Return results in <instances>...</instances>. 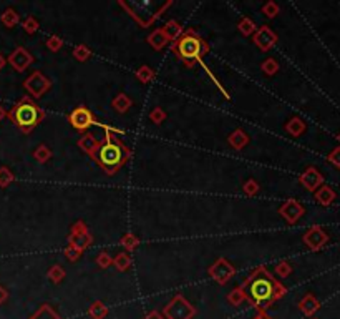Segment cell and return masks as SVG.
Returning <instances> with one entry per match:
<instances>
[{
    "mask_svg": "<svg viewBox=\"0 0 340 319\" xmlns=\"http://www.w3.org/2000/svg\"><path fill=\"white\" fill-rule=\"evenodd\" d=\"M246 293V300L257 309L269 308L270 302L277 301L286 294V288L272 276L267 268L257 266L252 273L244 280L241 286Z\"/></svg>",
    "mask_w": 340,
    "mask_h": 319,
    "instance_id": "cell-1",
    "label": "cell"
},
{
    "mask_svg": "<svg viewBox=\"0 0 340 319\" xmlns=\"http://www.w3.org/2000/svg\"><path fill=\"white\" fill-rule=\"evenodd\" d=\"M100 128L105 130V140L98 141V147L91 155V158L107 175H115L129 160L131 150L120 138L113 135V133H121V130H116L115 127L105 123H100Z\"/></svg>",
    "mask_w": 340,
    "mask_h": 319,
    "instance_id": "cell-2",
    "label": "cell"
},
{
    "mask_svg": "<svg viewBox=\"0 0 340 319\" xmlns=\"http://www.w3.org/2000/svg\"><path fill=\"white\" fill-rule=\"evenodd\" d=\"M171 52L186 67L193 68L196 63H201L202 58L209 54V43L199 34H196V30L188 28L179 38L171 43Z\"/></svg>",
    "mask_w": 340,
    "mask_h": 319,
    "instance_id": "cell-3",
    "label": "cell"
},
{
    "mask_svg": "<svg viewBox=\"0 0 340 319\" xmlns=\"http://www.w3.org/2000/svg\"><path fill=\"white\" fill-rule=\"evenodd\" d=\"M7 116H9L10 122L14 123L20 131L30 133L34 128H37L38 125L45 120V112L34 102V98L23 96V98H20L18 102L10 108Z\"/></svg>",
    "mask_w": 340,
    "mask_h": 319,
    "instance_id": "cell-4",
    "label": "cell"
},
{
    "mask_svg": "<svg viewBox=\"0 0 340 319\" xmlns=\"http://www.w3.org/2000/svg\"><path fill=\"white\" fill-rule=\"evenodd\" d=\"M120 7H123L126 10L128 15H131L133 19L138 22L141 27H151L161 15L164 14L169 7L173 5V0H166L163 3H155V2H125L120 0Z\"/></svg>",
    "mask_w": 340,
    "mask_h": 319,
    "instance_id": "cell-5",
    "label": "cell"
},
{
    "mask_svg": "<svg viewBox=\"0 0 340 319\" xmlns=\"http://www.w3.org/2000/svg\"><path fill=\"white\" fill-rule=\"evenodd\" d=\"M93 236L88 231V226L83 220H78L76 223L72 225L70 235H68V244L73 246L75 249H78L80 253H83L88 246L91 244Z\"/></svg>",
    "mask_w": 340,
    "mask_h": 319,
    "instance_id": "cell-6",
    "label": "cell"
},
{
    "mask_svg": "<svg viewBox=\"0 0 340 319\" xmlns=\"http://www.w3.org/2000/svg\"><path fill=\"white\" fill-rule=\"evenodd\" d=\"M68 122L72 127L78 131H87L91 127H100V122L96 120V116L93 115L91 110H88L87 107H76L73 112L68 115Z\"/></svg>",
    "mask_w": 340,
    "mask_h": 319,
    "instance_id": "cell-7",
    "label": "cell"
},
{
    "mask_svg": "<svg viewBox=\"0 0 340 319\" xmlns=\"http://www.w3.org/2000/svg\"><path fill=\"white\" fill-rule=\"evenodd\" d=\"M23 87H25V90L34 96V98H42V96L52 88V82H50V78H47V76L42 74V72L35 70L34 74H30L27 76V80L23 82Z\"/></svg>",
    "mask_w": 340,
    "mask_h": 319,
    "instance_id": "cell-8",
    "label": "cell"
},
{
    "mask_svg": "<svg viewBox=\"0 0 340 319\" xmlns=\"http://www.w3.org/2000/svg\"><path fill=\"white\" fill-rule=\"evenodd\" d=\"M194 313H196V309L181 294L173 298V301L164 308V314L168 316V319H191Z\"/></svg>",
    "mask_w": 340,
    "mask_h": 319,
    "instance_id": "cell-9",
    "label": "cell"
},
{
    "mask_svg": "<svg viewBox=\"0 0 340 319\" xmlns=\"http://www.w3.org/2000/svg\"><path fill=\"white\" fill-rule=\"evenodd\" d=\"M236 274V266L229 263L226 258H217L214 263L209 266V276L219 284H226L231 278Z\"/></svg>",
    "mask_w": 340,
    "mask_h": 319,
    "instance_id": "cell-10",
    "label": "cell"
},
{
    "mask_svg": "<svg viewBox=\"0 0 340 319\" xmlns=\"http://www.w3.org/2000/svg\"><path fill=\"white\" fill-rule=\"evenodd\" d=\"M252 40L262 52H269L270 48L276 45L277 34L269 25H262V27H257L256 34L252 35Z\"/></svg>",
    "mask_w": 340,
    "mask_h": 319,
    "instance_id": "cell-11",
    "label": "cell"
},
{
    "mask_svg": "<svg viewBox=\"0 0 340 319\" xmlns=\"http://www.w3.org/2000/svg\"><path fill=\"white\" fill-rule=\"evenodd\" d=\"M7 62H9L17 72H23L34 63V56H32V54L25 47H17L10 54L9 58H7Z\"/></svg>",
    "mask_w": 340,
    "mask_h": 319,
    "instance_id": "cell-12",
    "label": "cell"
},
{
    "mask_svg": "<svg viewBox=\"0 0 340 319\" xmlns=\"http://www.w3.org/2000/svg\"><path fill=\"white\" fill-rule=\"evenodd\" d=\"M279 215L284 218L287 223L294 225L295 221H297L299 218L304 215V208L301 206V205H299V201L287 200L286 203H282L281 208H279Z\"/></svg>",
    "mask_w": 340,
    "mask_h": 319,
    "instance_id": "cell-13",
    "label": "cell"
},
{
    "mask_svg": "<svg viewBox=\"0 0 340 319\" xmlns=\"http://www.w3.org/2000/svg\"><path fill=\"white\" fill-rule=\"evenodd\" d=\"M299 180H301V183H302L307 189L314 191V189L322 183V175H321V173H319L314 167H310V168H307L305 171L302 173L301 178H299Z\"/></svg>",
    "mask_w": 340,
    "mask_h": 319,
    "instance_id": "cell-14",
    "label": "cell"
},
{
    "mask_svg": "<svg viewBox=\"0 0 340 319\" xmlns=\"http://www.w3.org/2000/svg\"><path fill=\"white\" fill-rule=\"evenodd\" d=\"M304 241H305V244L310 246L312 249H319L327 241V236L323 235L321 228H310L309 231L304 235Z\"/></svg>",
    "mask_w": 340,
    "mask_h": 319,
    "instance_id": "cell-15",
    "label": "cell"
},
{
    "mask_svg": "<svg viewBox=\"0 0 340 319\" xmlns=\"http://www.w3.org/2000/svg\"><path fill=\"white\" fill-rule=\"evenodd\" d=\"M228 143L231 145V148L241 151L242 148H244L246 145L249 143V135L244 130H242V128H237V130H234L228 136Z\"/></svg>",
    "mask_w": 340,
    "mask_h": 319,
    "instance_id": "cell-16",
    "label": "cell"
},
{
    "mask_svg": "<svg viewBox=\"0 0 340 319\" xmlns=\"http://www.w3.org/2000/svg\"><path fill=\"white\" fill-rule=\"evenodd\" d=\"M168 42L169 40L164 35L163 28H156V30H153L151 34L148 35V43L155 48V50H163Z\"/></svg>",
    "mask_w": 340,
    "mask_h": 319,
    "instance_id": "cell-17",
    "label": "cell"
},
{
    "mask_svg": "<svg viewBox=\"0 0 340 319\" xmlns=\"http://www.w3.org/2000/svg\"><path fill=\"white\" fill-rule=\"evenodd\" d=\"M163 28V32H164V35L168 37V40H178L183 35V25H181L178 20H169V22H166L164 23V27H161Z\"/></svg>",
    "mask_w": 340,
    "mask_h": 319,
    "instance_id": "cell-18",
    "label": "cell"
},
{
    "mask_svg": "<svg viewBox=\"0 0 340 319\" xmlns=\"http://www.w3.org/2000/svg\"><path fill=\"white\" fill-rule=\"evenodd\" d=\"M111 107H113V110L118 113H126L129 108L133 107V100L129 98L126 94H118L113 98Z\"/></svg>",
    "mask_w": 340,
    "mask_h": 319,
    "instance_id": "cell-19",
    "label": "cell"
},
{
    "mask_svg": "<svg viewBox=\"0 0 340 319\" xmlns=\"http://www.w3.org/2000/svg\"><path fill=\"white\" fill-rule=\"evenodd\" d=\"M78 147L82 148V150L87 153V155H93L96 150V147H98V140L95 138V136L91 135V133H85V135L82 136V138L78 140Z\"/></svg>",
    "mask_w": 340,
    "mask_h": 319,
    "instance_id": "cell-20",
    "label": "cell"
},
{
    "mask_svg": "<svg viewBox=\"0 0 340 319\" xmlns=\"http://www.w3.org/2000/svg\"><path fill=\"white\" fill-rule=\"evenodd\" d=\"M133 261H131V256H129L128 253H118L115 258H113V264L116 268V271H128L129 268H131Z\"/></svg>",
    "mask_w": 340,
    "mask_h": 319,
    "instance_id": "cell-21",
    "label": "cell"
},
{
    "mask_svg": "<svg viewBox=\"0 0 340 319\" xmlns=\"http://www.w3.org/2000/svg\"><path fill=\"white\" fill-rule=\"evenodd\" d=\"M0 22H2L7 28H12L20 22V15L17 14V10L5 9V10H3V14L0 15Z\"/></svg>",
    "mask_w": 340,
    "mask_h": 319,
    "instance_id": "cell-22",
    "label": "cell"
},
{
    "mask_svg": "<svg viewBox=\"0 0 340 319\" xmlns=\"http://www.w3.org/2000/svg\"><path fill=\"white\" fill-rule=\"evenodd\" d=\"M237 28H239V32L244 37H249V35H254L256 34V30H257V25H256V22H254L252 19H249V17H242L239 20V23H237Z\"/></svg>",
    "mask_w": 340,
    "mask_h": 319,
    "instance_id": "cell-23",
    "label": "cell"
},
{
    "mask_svg": "<svg viewBox=\"0 0 340 319\" xmlns=\"http://www.w3.org/2000/svg\"><path fill=\"white\" fill-rule=\"evenodd\" d=\"M286 130L290 133L292 136H299V135H302L304 130H305V123L302 122L301 118H290L289 120V123L286 125Z\"/></svg>",
    "mask_w": 340,
    "mask_h": 319,
    "instance_id": "cell-24",
    "label": "cell"
},
{
    "mask_svg": "<svg viewBox=\"0 0 340 319\" xmlns=\"http://www.w3.org/2000/svg\"><path fill=\"white\" fill-rule=\"evenodd\" d=\"M120 243L125 249H126V251L131 253V251H135V249L138 248L140 240H138V236L133 235V233H126V235H123V238L120 240Z\"/></svg>",
    "mask_w": 340,
    "mask_h": 319,
    "instance_id": "cell-25",
    "label": "cell"
},
{
    "mask_svg": "<svg viewBox=\"0 0 340 319\" xmlns=\"http://www.w3.org/2000/svg\"><path fill=\"white\" fill-rule=\"evenodd\" d=\"M136 78L140 80L141 83H149L153 78H155V70H153L151 67H148V65H143V67H140L138 70H136Z\"/></svg>",
    "mask_w": 340,
    "mask_h": 319,
    "instance_id": "cell-26",
    "label": "cell"
},
{
    "mask_svg": "<svg viewBox=\"0 0 340 319\" xmlns=\"http://www.w3.org/2000/svg\"><path fill=\"white\" fill-rule=\"evenodd\" d=\"M34 158L37 160L38 163H47V161L52 158V150L47 145H38L37 150L34 151Z\"/></svg>",
    "mask_w": 340,
    "mask_h": 319,
    "instance_id": "cell-27",
    "label": "cell"
},
{
    "mask_svg": "<svg viewBox=\"0 0 340 319\" xmlns=\"http://www.w3.org/2000/svg\"><path fill=\"white\" fill-rule=\"evenodd\" d=\"M30 319H62V318H60L58 314L50 308V306L45 304V306H42V308H40Z\"/></svg>",
    "mask_w": 340,
    "mask_h": 319,
    "instance_id": "cell-28",
    "label": "cell"
},
{
    "mask_svg": "<svg viewBox=\"0 0 340 319\" xmlns=\"http://www.w3.org/2000/svg\"><path fill=\"white\" fill-rule=\"evenodd\" d=\"M261 70L269 76L276 75L279 72V62L276 58H266L264 62L261 63Z\"/></svg>",
    "mask_w": 340,
    "mask_h": 319,
    "instance_id": "cell-29",
    "label": "cell"
},
{
    "mask_svg": "<svg viewBox=\"0 0 340 319\" xmlns=\"http://www.w3.org/2000/svg\"><path fill=\"white\" fill-rule=\"evenodd\" d=\"M108 314V308L103 304V302L96 301L90 306V316L93 319H103Z\"/></svg>",
    "mask_w": 340,
    "mask_h": 319,
    "instance_id": "cell-30",
    "label": "cell"
},
{
    "mask_svg": "<svg viewBox=\"0 0 340 319\" xmlns=\"http://www.w3.org/2000/svg\"><path fill=\"white\" fill-rule=\"evenodd\" d=\"M65 269L62 268L60 264H54L50 269H48V280H52L55 282V284H58L60 281L65 280Z\"/></svg>",
    "mask_w": 340,
    "mask_h": 319,
    "instance_id": "cell-31",
    "label": "cell"
},
{
    "mask_svg": "<svg viewBox=\"0 0 340 319\" xmlns=\"http://www.w3.org/2000/svg\"><path fill=\"white\" fill-rule=\"evenodd\" d=\"M15 175L12 173L10 168L7 167H0V188H7L10 183H14Z\"/></svg>",
    "mask_w": 340,
    "mask_h": 319,
    "instance_id": "cell-32",
    "label": "cell"
},
{
    "mask_svg": "<svg viewBox=\"0 0 340 319\" xmlns=\"http://www.w3.org/2000/svg\"><path fill=\"white\" fill-rule=\"evenodd\" d=\"M73 56L78 60V62H87V60L91 56V50L85 45V43H80V45H76L73 48Z\"/></svg>",
    "mask_w": 340,
    "mask_h": 319,
    "instance_id": "cell-33",
    "label": "cell"
},
{
    "mask_svg": "<svg viewBox=\"0 0 340 319\" xmlns=\"http://www.w3.org/2000/svg\"><path fill=\"white\" fill-rule=\"evenodd\" d=\"M228 301H229L233 306H239L242 301H246V293H244V289H242V288H234L233 291L229 293Z\"/></svg>",
    "mask_w": 340,
    "mask_h": 319,
    "instance_id": "cell-34",
    "label": "cell"
},
{
    "mask_svg": "<svg viewBox=\"0 0 340 319\" xmlns=\"http://www.w3.org/2000/svg\"><path fill=\"white\" fill-rule=\"evenodd\" d=\"M315 198H317L319 203L322 205H329L332 200H334V191H332L330 188L323 187L322 189H319L317 193H315Z\"/></svg>",
    "mask_w": 340,
    "mask_h": 319,
    "instance_id": "cell-35",
    "label": "cell"
},
{
    "mask_svg": "<svg viewBox=\"0 0 340 319\" xmlns=\"http://www.w3.org/2000/svg\"><path fill=\"white\" fill-rule=\"evenodd\" d=\"M261 10H262V14H264L266 17L274 19V17H276V15L279 14V10H281V9H279V5H277L276 2H272V0H269V2H266L264 5H262V9H261Z\"/></svg>",
    "mask_w": 340,
    "mask_h": 319,
    "instance_id": "cell-36",
    "label": "cell"
},
{
    "mask_svg": "<svg viewBox=\"0 0 340 319\" xmlns=\"http://www.w3.org/2000/svg\"><path fill=\"white\" fill-rule=\"evenodd\" d=\"M149 120L155 125H161L166 120V112L161 107H155L149 112Z\"/></svg>",
    "mask_w": 340,
    "mask_h": 319,
    "instance_id": "cell-37",
    "label": "cell"
},
{
    "mask_svg": "<svg viewBox=\"0 0 340 319\" xmlns=\"http://www.w3.org/2000/svg\"><path fill=\"white\" fill-rule=\"evenodd\" d=\"M22 27H23V30L27 32V34H35V32L38 30V27H40V23H38V20L35 19V17H27L25 20L22 22Z\"/></svg>",
    "mask_w": 340,
    "mask_h": 319,
    "instance_id": "cell-38",
    "label": "cell"
},
{
    "mask_svg": "<svg viewBox=\"0 0 340 319\" xmlns=\"http://www.w3.org/2000/svg\"><path fill=\"white\" fill-rule=\"evenodd\" d=\"M242 189H244V193L248 196H256L259 191H261V187H259V183L256 180L249 178L248 181L244 183V187H242Z\"/></svg>",
    "mask_w": 340,
    "mask_h": 319,
    "instance_id": "cell-39",
    "label": "cell"
},
{
    "mask_svg": "<svg viewBox=\"0 0 340 319\" xmlns=\"http://www.w3.org/2000/svg\"><path fill=\"white\" fill-rule=\"evenodd\" d=\"M96 264H98L101 269L110 268V266L113 264V258L110 256V253L101 251V253L98 254V256H96Z\"/></svg>",
    "mask_w": 340,
    "mask_h": 319,
    "instance_id": "cell-40",
    "label": "cell"
},
{
    "mask_svg": "<svg viewBox=\"0 0 340 319\" xmlns=\"http://www.w3.org/2000/svg\"><path fill=\"white\" fill-rule=\"evenodd\" d=\"M47 48L48 50H52V52H58L60 48L63 47V40L58 37V35H50V37H48V40H47Z\"/></svg>",
    "mask_w": 340,
    "mask_h": 319,
    "instance_id": "cell-41",
    "label": "cell"
},
{
    "mask_svg": "<svg viewBox=\"0 0 340 319\" xmlns=\"http://www.w3.org/2000/svg\"><path fill=\"white\" fill-rule=\"evenodd\" d=\"M276 273L279 274L281 278H286L292 273V266H290L289 261H281V263L276 264Z\"/></svg>",
    "mask_w": 340,
    "mask_h": 319,
    "instance_id": "cell-42",
    "label": "cell"
},
{
    "mask_svg": "<svg viewBox=\"0 0 340 319\" xmlns=\"http://www.w3.org/2000/svg\"><path fill=\"white\" fill-rule=\"evenodd\" d=\"M63 253H65V256H67L68 260L72 261V263H75V261H78L80 258H82V254H83V253H80L78 249H75L73 246H70V244H68L67 248H65V251H63Z\"/></svg>",
    "mask_w": 340,
    "mask_h": 319,
    "instance_id": "cell-43",
    "label": "cell"
},
{
    "mask_svg": "<svg viewBox=\"0 0 340 319\" xmlns=\"http://www.w3.org/2000/svg\"><path fill=\"white\" fill-rule=\"evenodd\" d=\"M301 308H302L304 311H305L307 314H310L314 309H317V302L314 301L312 296H307L305 300H304V301L301 302Z\"/></svg>",
    "mask_w": 340,
    "mask_h": 319,
    "instance_id": "cell-44",
    "label": "cell"
},
{
    "mask_svg": "<svg viewBox=\"0 0 340 319\" xmlns=\"http://www.w3.org/2000/svg\"><path fill=\"white\" fill-rule=\"evenodd\" d=\"M7 300H9V291H7V288L0 286V304H3Z\"/></svg>",
    "mask_w": 340,
    "mask_h": 319,
    "instance_id": "cell-45",
    "label": "cell"
},
{
    "mask_svg": "<svg viewBox=\"0 0 340 319\" xmlns=\"http://www.w3.org/2000/svg\"><path fill=\"white\" fill-rule=\"evenodd\" d=\"M146 319H163V318H161V314H160V313H156V311H153V313H149V314H148Z\"/></svg>",
    "mask_w": 340,
    "mask_h": 319,
    "instance_id": "cell-46",
    "label": "cell"
},
{
    "mask_svg": "<svg viewBox=\"0 0 340 319\" xmlns=\"http://www.w3.org/2000/svg\"><path fill=\"white\" fill-rule=\"evenodd\" d=\"M5 63H7V58L2 55V52H0V70H2V68L5 67Z\"/></svg>",
    "mask_w": 340,
    "mask_h": 319,
    "instance_id": "cell-47",
    "label": "cell"
},
{
    "mask_svg": "<svg viewBox=\"0 0 340 319\" xmlns=\"http://www.w3.org/2000/svg\"><path fill=\"white\" fill-rule=\"evenodd\" d=\"M5 116H7V112L3 110V107H2V105H0V122H2V120L5 118Z\"/></svg>",
    "mask_w": 340,
    "mask_h": 319,
    "instance_id": "cell-48",
    "label": "cell"
},
{
    "mask_svg": "<svg viewBox=\"0 0 340 319\" xmlns=\"http://www.w3.org/2000/svg\"><path fill=\"white\" fill-rule=\"evenodd\" d=\"M256 319H270V318H269V316H266V314H264V313H262V311H261V313H259V316H257Z\"/></svg>",
    "mask_w": 340,
    "mask_h": 319,
    "instance_id": "cell-49",
    "label": "cell"
}]
</instances>
